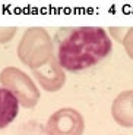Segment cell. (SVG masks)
Masks as SVG:
<instances>
[{
  "mask_svg": "<svg viewBox=\"0 0 133 135\" xmlns=\"http://www.w3.org/2000/svg\"><path fill=\"white\" fill-rule=\"evenodd\" d=\"M113 50L110 35L101 27L64 28L57 34V62L64 71L82 72L98 65Z\"/></svg>",
  "mask_w": 133,
  "mask_h": 135,
  "instance_id": "cell-1",
  "label": "cell"
},
{
  "mask_svg": "<svg viewBox=\"0 0 133 135\" xmlns=\"http://www.w3.org/2000/svg\"><path fill=\"white\" fill-rule=\"evenodd\" d=\"M18 56L32 71L48 65L53 60V41L44 28H29L18 46Z\"/></svg>",
  "mask_w": 133,
  "mask_h": 135,
  "instance_id": "cell-2",
  "label": "cell"
},
{
  "mask_svg": "<svg viewBox=\"0 0 133 135\" xmlns=\"http://www.w3.org/2000/svg\"><path fill=\"white\" fill-rule=\"evenodd\" d=\"M2 87L7 88L19 100V104L23 107H34L40 100V91L34 81L23 71L18 68H4L0 74Z\"/></svg>",
  "mask_w": 133,
  "mask_h": 135,
  "instance_id": "cell-3",
  "label": "cell"
},
{
  "mask_svg": "<svg viewBox=\"0 0 133 135\" xmlns=\"http://www.w3.org/2000/svg\"><path fill=\"white\" fill-rule=\"evenodd\" d=\"M85 129L83 118L78 110L64 107L51 115L45 126L47 135H82Z\"/></svg>",
  "mask_w": 133,
  "mask_h": 135,
  "instance_id": "cell-4",
  "label": "cell"
},
{
  "mask_svg": "<svg viewBox=\"0 0 133 135\" xmlns=\"http://www.w3.org/2000/svg\"><path fill=\"white\" fill-rule=\"evenodd\" d=\"M40 85L47 91H57L64 85L66 82V75L64 69L59 65L57 57H54L48 65L40 68L37 71H32Z\"/></svg>",
  "mask_w": 133,
  "mask_h": 135,
  "instance_id": "cell-5",
  "label": "cell"
},
{
  "mask_svg": "<svg viewBox=\"0 0 133 135\" xmlns=\"http://www.w3.org/2000/svg\"><path fill=\"white\" fill-rule=\"evenodd\" d=\"M111 115L123 128H133V90L120 93L113 101Z\"/></svg>",
  "mask_w": 133,
  "mask_h": 135,
  "instance_id": "cell-6",
  "label": "cell"
},
{
  "mask_svg": "<svg viewBox=\"0 0 133 135\" xmlns=\"http://www.w3.org/2000/svg\"><path fill=\"white\" fill-rule=\"evenodd\" d=\"M19 100L12 91L0 85V129L6 128L19 113Z\"/></svg>",
  "mask_w": 133,
  "mask_h": 135,
  "instance_id": "cell-7",
  "label": "cell"
},
{
  "mask_svg": "<svg viewBox=\"0 0 133 135\" xmlns=\"http://www.w3.org/2000/svg\"><path fill=\"white\" fill-rule=\"evenodd\" d=\"M121 43H123L124 50H126L127 54H129V57L133 59V28H129V30L126 31Z\"/></svg>",
  "mask_w": 133,
  "mask_h": 135,
  "instance_id": "cell-8",
  "label": "cell"
},
{
  "mask_svg": "<svg viewBox=\"0 0 133 135\" xmlns=\"http://www.w3.org/2000/svg\"><path fill=\"white\" fill-rule=\"evenodd\" d=\"M16 32V28L12 27V28H0V43H6V41L12 40Z\"/></svg>",
  "mask_w": 133,
  "mask_h": 135,
  "instance_id": "cell-9",
  "label": "cell"
}]
</instances>
